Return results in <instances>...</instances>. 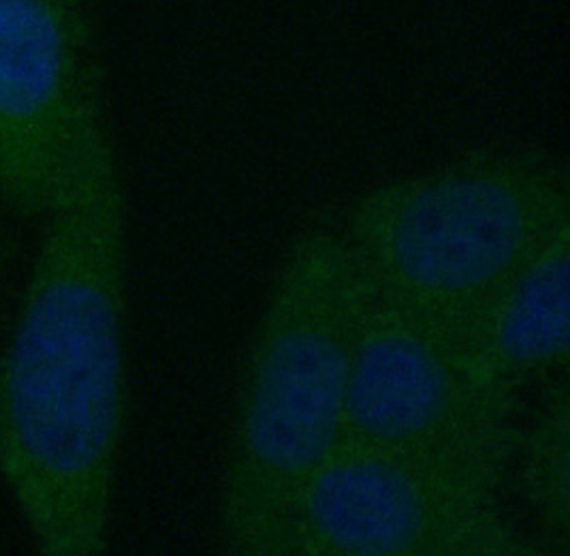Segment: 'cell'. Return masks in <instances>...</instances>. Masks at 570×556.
<instances>
[{
	"label": "cell",
	"mask_w": 570,
	"mask_h": 556,
	"mask_svg": "<svg viewBox=\"0 0 570 556\" xmlns=\"http://www.w3.org/2000/svg\"><path fill=\"white\" fill-rule=\"evenodd\" d=\"M0 349V481L46 556L109 550L127 430V197L105 81L86 92Z\"/></svg>",
	"instance_id": "obj_1"
},
{
	"label": "cell",
	"mask_w": 570,
	"mask_h": 556,
	"mask_svg": "<svg viewBox=\"0 0 570 556\" xmlns=\"http://www.w3.org/2000/svg\"><path fill=\"white\" fill-rule=\"evenodd\" d=\"M372 283L332 223L302 234L267 293L235 397L220 533L248 556L342 437Z\"/></svg>",
	"instance_id": "obj_2"
},
{
	"label": "cell",
	"mask_w": 570,
	"mask_h": 556,
	"mask_svg": "<svg viewBox=\"0 0 570 556\" xmlns=\"http://www.w3.org/2000/svg\"><path fill=\"white\" fill-rule=\"evenodd\" d=\"M332 225L376 292L460 328L569 230V172L481 150L374 186Z\"/></svg>",
	"instance_id": "obj_3"
},
{
	"label": "cell",
	"mask_w": 570,
	"mask_h": 556,
	"mask_svg": "<svg viewBox=\"0 0 570 556\" xmlns=\"http://www.w3.org/2000/svg\"><path fill=\"white\" fill-rule=\"evenodd\" d=\"M507 474L340 439L248 556H534Z\"/></svg>",
	"instance_id": "obj_4"
},
{
	"label": "cell",
	"mask_w": 570,
	"mask_h": 556,
	"mask_svg": "<svg viewBox=\"0 0 570 556\" xmlns=\"http://www.w3.org/2000/svg\"><path fill=\"white\" fill-rule=\"evenodd\" d=\"M518 425V409L474 377L453 325L374 290L340 439L509 474Z\"/></svg>",
	"instance_id": "obj_5"
},
{
	"label": "cell",
	"mask_w": 570,
	"mask_h": 556,
	"mask_svg": "<svg viewBox=\"0 0 570 556\" xmlns=\"http://www.w3.org/2000/svg\"><path fill=\"white\" fill-rule=\"evenodd\" d=\"M104 78L83 0H0V202L39 221L62 174L79 106Z\"/></svg>",
	"instance_id": "obj_6"
},
{
	"label": "cell",
	"mask_w": 570,
	"mask_h": 556,
	"mask_svg": "<svg viewBox=\"0 0 570 556\" xmlns=\"http://www.w3.org/2000/svg\"><path fill=\"white\" fill-rule=\"evenodd\" d=\"M455 332L479 383L518 411L525 394L567 381L570 227Z\"/></svg>",
	"instance_id": "obj_7"
},
{
	"label": "cell",
	"mask_w": 570,
	"mask_h": 556,
	"mask_svg": "<svg viewBox=\"0 0 570 556\" xmlns=\"http://www.w3.org/2000/svg\"><path fill=\"white\" fill-rule=\"evenodd\" d=\"M507 492H515L530 516V529L543 548H569L570 398L560 381L539 392L534 409L518 425L507 474Z\"/></svg>",
	"instance_id": "obj_8"
},
{
	"label": "cell",
	"mask_w": 570,
	"mask_h": 556,
	"mask_svg": "<svg viewBox=\"0 0 570 556\" xmlns=\"http://www.w3.org/2000/svg\"><path fill=\"white\" fill-rule=\"evenodd\" d=\"M4 206L0 202V290H2V281H4V270H7V238H4Z\"/></svg>",
	"instance_id": "obj_9"
}]
</instances>
